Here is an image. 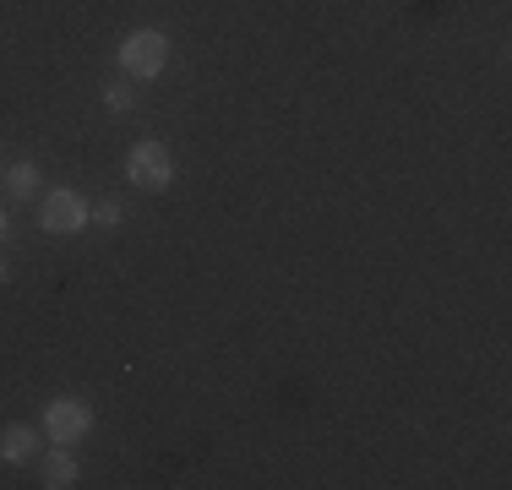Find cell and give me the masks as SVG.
<instances>
[{
    "mask_svg": "<svg viewBox=\"0 0 512 490\" xmlns=\"http://www.w3.org/2000/svg\"><path fill=\"white\" fill-rule=\"evenodd\" d=\"M0 180H6V169H0Z\"/></svg>",
    "mask_w": 512,
    "mask_h": 490,
    "instance_id": "obj_12",
    "label": "cell"
},
{
    "mask_svg": "<svg viewBox=\"0 0 512 490\" xmlns=\"http://www.w3.org/2000/svg\"><path fill=\"white\" fill-rule=\"evenodd\" d=\"M39 431H33V425H6V431H0V458L6 463H33L39 458Z\"/></svg>",
    "mask_w": 512,
    "mask_h": 490,
    "instance_id": "obj_5",
    "label": "cell"
},
{
    "mask_svg": "<svg viewBox=\"0 0 512 490\" xmlns=\"http://www.w3.org/2000/svg\"><path fill=\"white\" fill-rule=\"evenodd\" d=\"M6 235H11V218H6V213H0V245H6Z\"/></svg>",
    "mask_w": 512,
    "mask_h": 490,
    "instance_id": "obj_10",
    "label": "cell"
},
{
    "mask_svg": "<svg viewBox=\"0 0 512 490\" xmlns=\"http://www.w3.org/2000/svg\"><path fill=\"white\" fill-rule=\"evenodd\" d=\"M44 485L50 490H66V485H77V458H71V447H60L44 458Z\"/></svg>",
    "mask_w": 512,
    "mask_h": 490,
    "instance_id": "obj_6",
    "label": "cell"
},
{
    "mask_svg": "<svg viewBox=\"0 0 512 490\" xmlns=\"http://www.w3.org/2000/svg\"><path fill=\"white\" fill-rule=\"evenodd\" d=\"M6 278H11V267H6V262H0V284H6Z\"/></svg>",
    "mask_w": 512,
    "mask_h": 490,
    "instance_id": "obj_11",
    "label": "cell"
},
{
    "mask_svg": "<svg viewBox=\"0 0 512 490\" xmlns=\"http://www.w3.org/2000/svg\"><path fill=\"white\" fill-rule=\"evenodd\" d=\"M88 431H93V409L82 398H55L44 409V436H55L60 447H77Z\"/></svg>",
    "mask_w": 512,
    "mask_h": 490,
    "instance_id": "obj_3",
    "label": "cell"
},
{
    "mask_svg": "<svg viewBox=\"0 0 512 490\" xmlns=\"http://www.w3.org/2000/svg\"><path fill=\"white\" fill-rule=\"evenodd\" d=\"M131 104H137V88H131V82H109V88H104V109H109V115H126Z\"/></svg>",
    "mask_w": 512,
    "mask_h": 490,
    "instance_id": "obj_8",
    "label": "cell"
},
{
    "mask_svg": "<svg viewBox=\"0 0 512 490\" xmlns=\"http://www.w3.org/2000/svg\"><path fill=\"white\" fill-rule=\"evenodd\" d=\"M88 218H93V224H99V229H120V218H126V213H120L115 202H104L99 213H88Z\"/></svg>",
    "mask_w": 512,
    "mask_h": 490,
    "instance_id": "obj_9",
    "label": "cell"
},
{
    "mask_svg": "<svg viewBox=\"0 0 512 490\" xmlns=\"http://www.w3.org/2000/svg\"><path fill=\"white\" fill-rule=\"evenodd\" d=\"M39 224H44V235H82V229H88V202H82L77 191L60 186V191L44 196Z\"/></svg>",
    "mask_w": 512,
    "mask_h": 490,
    "instance_id": "obj_4",
    "label": "cell"
},
{
    "mask_svg": "<svg viewBox=\"0 0 512 490\" xmlns=\"http://www.w3.org/2000/svg\"><path fill=\"white\" fill-rule=\"evenodd\" d=\"M6 186H11L17 202H33V196H39V169H33V164H11L6 169Z\"/></svg>",
    "mask_w": 512,
    "mask_h": 490,
    "instance_id": "obj_7",
    "label": "cell"
},
{
    "mask_svg": "<svg viewBox=\"0 0 512 490\" xmlns=\"http://www.w3.org/2000/svg\"><path fill=\"white\" fill-rule=\"evenodd\" d=\"M164 66H169V39H164V33L137 28V33H126V39H120V71H126V77L148 82Z\"/></svg>",
    "mask_w": 512,
    "mask_h": 490,
    "instance_id": "obj_1",
    "label": "cell"
},
{
    "mask_svg": "<svg viewBox=\"0 0 512 490\" xmlns=\"http://www.w3.org/2000/svg\"><path fill=\"white\" fill-rule=\"evenodd\" d=\"M126 175H131V186H142V191H169L175 186V153H169L164 142H137L126 153Z\"/></svg>",
    "mask_w": 512,
    "mask_h": 490,
    "instance_id": "obj_2",
    "label": "cell"
}]
</instances>
